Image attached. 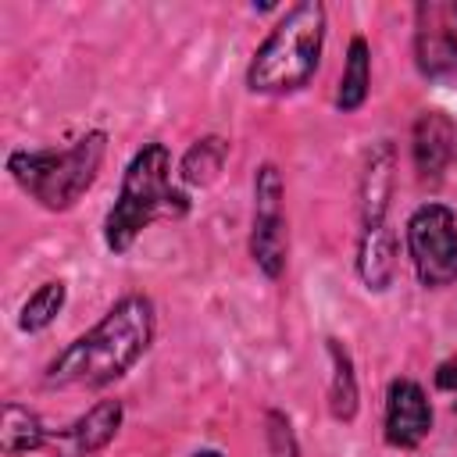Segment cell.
<instances>
[{"label":"cell","instance_id":"cell-1","mask_svg":"<svg viewBox=\"0 0 457 457\" xmlns=\"http://www.w3.org/2000/svg\"><path fill=\"white\" fill-rule=\"evenodd\" d=\"M154 339V303L143 293L121 296L86 336L68 343L50 364L43 382L68 389V386H107L121 378L150 346Z\"/></svg>","mask_w":457,"mask_h":457},{"label":"cell","instance_id":"cell-2","mask_svg":"<svg viewBox=\"0 0 457 457\" xmlns=\"http://www.w3.org/2000/svg\"><path fill=\"white\" fill-rule=\"evenodd\" d=\"M325 43V7L318 0L293 4L257 46L246 82L253 93H293L311 82Z\"/></svg>","mask_w":457,"mask_h":457},{"label":"cell","instance_id":"cell-3","mask_svg":"<svg viewBox=\"0 0 457 457\" xmlns=\"http://www.w3.org/2000/svg\"><path fill=\"white\" fill-rule=\"evenodd\" d=\"M186 196L171 189V154L164 143H146L121 175V193L107 214L104 239L114 253L129 250L132 239L161 214H182Z\"/></svg>","mask_w":457,"mask_h":457},{"label":"cell","instance_id":"cell-4","mask_svg":"<svg viewBox=\"0 0 457 457\" xmlns=\"http://www.w3.org/2000/svg\"><path fill=\"white\" fill-rule=\"evenodd\" d=\"M104 150L107 136L86 132L68 150H14L7 157V171L46 211H68L93 186L104 164Z\"/></svg>","mask_w":457,"mask_h":457},{"label":"cell","instance_id":"cell-5","mask_svg":"<svg viewBox=\"0 0 457 457\" xmlns=\"http://www.w3.org/2000/svg\"><path fill=\"white\" fill-rule=\"evenodd\" d=\"M407 250L421 286L439 289L457 282V218L443 204H425L407 221Z\"/></svg>","mask_w":457,"mask_h":457},{"label":"cell","instance_id":"cell-6","mask_svg":"<svg viewBox=\"0 0 457 457\" xmlns=\"http://www.w3.org/2000/svg\"><path fill=\"white\" fill-rule=\"evenodd\" d=\"M253 236H250V253L261 264L268 278H278L286 268V214H282V179L275 164H264L253 179Z\"/></svg>","mask_w":457,"mask_h":457},{"label":"cell","instance_id":"cell-7","mask_svg":"<svg viewBox=\"0 0 457 457\" xmlns=\"http://www.w3.org/2000/svg\"><path fill=\"white\" fill-rule=\"evenodd\" d=\"M418 32L414 54L418 68L432 79L457 75V0H428L418 4Z\"/></svg>","mask_w":457,"mask_h":457},{"label":"cell","instance_id":"cell-8","mask_svg":"<svg viewBox=\"0 0 457 457\" xmlns=\"http://www.w3.org/2000/svg\"><path fill=\"white\" fill-rule=\"evenodd\" d=\"M432 428V407L414 378H393L386 393V439L393 446H418Z\"/></svg>","mask_w":457,"mask_h":457},{"label":"cell","instance_id":"cell-9","mask_svg":"<svg viewBox=\"0 0 457 457\" xmlns=\"http://www.w3.org/2000/svg\"><path fill=\"white\" fill-rule=\"evenodd\" d=\"M453 143H457V129L443 111H421L411 132V154H414V168L425 179H436L450 157H453Z\"/></svg>","mask_w":457,"mask_h":457},{"label":"cell","instance_id":"cell-10","mask_svg":"<svg viewBox=\"0 0 457 457\" xmlns=\"http://www.w3.org/2000/svg\"><path fill=\"white\" fill-rule=\"evenodd\" d=\"M393 168H396V154L393 143H375L368 161H364V175H361V221L364 228L382 225L386 218V204L393 193Z\"/></svg>","mask_w":457,"mask_h":457},{"label":"cell","instance_id":"cell-11","mask_svg":"<svg viewBox=\"0 0 457 457\" xmlns=\"http://www.w3.org/2000/svg\"><path fill=\"white\" fill-rule=\"evenodd\" d=\"M357 268H361V278L368 282V289H386V286L393 282V271H396V246H393V232L386 228V221L361 232Z\"/></svg>","mask_w":457,"mask_h":457},{"label":"cell","instance_id":"cell-12","mask_svg":"<svg viewBox=\"0 0 457 457\" xmlns=\"http://www.w3.org/2000/svg\"><path fill=\"white\" fill-rule=\"evenodd\" d=\"M118 425H121V403H118V400H100L96 407H89V411L75 421L71 439H75L79 453H96V450H104V446L114 439Z\"/></svg>","mask_w":457,"mask_h":457},{"label":"cell","instance_id":"cell-13","mask_svg":"<svg viewBox=\"0 0 457 457\" xmlns=\"http://www.w3.org/2000/svg\"><path fill=\"white\" fill-rule=\"evenodd\" d=\"M368 86H371V54H368V39L364 36H353L350 39V54H346V64H343V79H339V93H336V104L343 111H357L368 96Z\"/></svg>","mask_w":457,"mask_h":457},{"label":"cell","instance_id":"cell-14","mask_svg":"<svg viewBox=\"0 0 457 457\" xmlns=\"http://www.w3.org/2000/svg\"><path fill=\"white\" fill-rule=\"evenodd\" d=\"M43 425L39 418L21 407V403H4V421H0V446L4 453H29L36 446H43Z\"/></svg>","mask_w":457,"mask_h":457},{"label":"cell","instance_id":"cell-15","mask_svg":"<svg viewBox=\"0 0 457 457\" xmlns=\"http://www.w3.org/2000/svg\"><path fill=\"white\" fill-rule=\"evenodd\" d=\"M328 353H332V364H336L332 393H328L332 414H336L339 421H350V418L357 414V378H353V364H350V353H346L336 339H328Z\"/></svg>","mask_w":457,"mask_h":457},{"label":"cell","instance_id":"cell-16","mask_svg":"<svg viewBox=\"0 0 457 457\" xmlns=\"http://www.w3.org/2000/svg\"><path fill=\"white\" fill-rule=\"evenodd\" d=\"M61 307H64V282H57V278L43 282V286L21 303V314H18L21 332H39V328H46V325L57 318Z\"/></svg>","mask_w":457,"mask_h":457},{"label":"cell","instance_id":"cell-17","mask_svg":"<svg viewBox=\"0 0 457 457\" xmlns=\"http://www.w3.org/2000/svg\"><path fill=\"white\" fill-rule=\"evenodd\" d=\"M221 161H225V143H221L218 136H207V139H200V143L186 154L182 175H186V182H211V179L218 175Z\"/></svg>","mask_w":457,"mask_h":457},{"label":"cell","instance_id":"cell-18","mask_svg":"<svg viewBox=\"0 0 457 457\" xmlns=\"http://www.w3.org/2000/svg\"><path fill=\"white\" fill-rule=\"evenodd\" d=\"M268 450H271V457H296L293 428H289L286 414H278V411L268 414Z\"/></svg>","mask_w":457,"mask_h":457},{"label":"cell","instance_id":"cell-19","mask_svg":"<svg viewBox=\"0 0 457 457\" xmlns=\"http://www.w3.org/2000/svg\"><path fill=\"white\" fill-rule=\"evenodd\" d=\"M436 386L439 389H457V357H450L436 368Z\"/></svg>","mask_w":457,"mask_h":457},{"label":"cell","instance_id":"cell-20","mask_svg":"<svg viewBox=\"0 0 457 457\" xmlns=\"http://www.w3.org/2000/svg\"><path fill=\"white\" fill-rule=\"evenodd\" d=\"M193 457H221V453H218V450H196Z\"/></svg>","mask_w":457,"mask_h":457}]
</instances>
